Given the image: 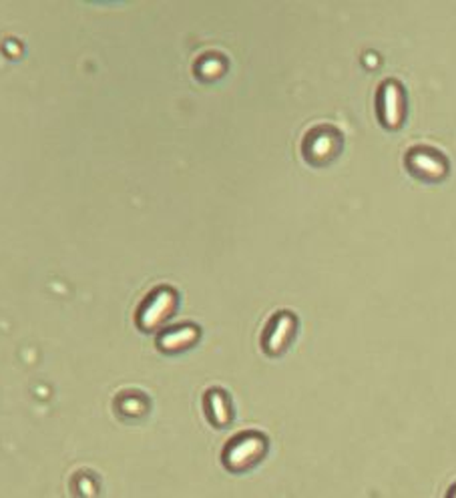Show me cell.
<instances>
[{
    "label": "cell",
    "mask_w": 456,
    "mask_h": 498,
    "mask_svg": "<svg viewBox=\"0 0 456 498\" xmlns=\"http://www.w3.org/2000/svg\"><path fill=\"white\" fill-rule=\"evenodd\" d=\"M199 336V330L196 326H180L175 330L165 332L159 337V348L163 352H181L188 350L189 345L196 344Z\"/></svg>",
    "instance_id": "7"
},
{
    "label": "cell",
    "mask_w": 456,
    "mask_h": 498,
    "mask_svg": "<svg viewBox=\"0 0 456 498\" xmlns=\"http://www.w3.org/2000/svg\"><path fill=\"white\" fill-rule=\"evenodd\" d=\"M294 332H295V318L288 314V311L277 314L272 319V324H269L267 332L264 336V350L267 354H272V356L284 352L292 342Z\"/></svg>",
    "instance_id": "6"
},
{
    "label": "cell",
    "mask_w": 456,
    "mask_h": 498,
    "mask_svg": "<svg viewBox=\"0 0 456 498\" xmlns=\"http://www.w3.org/2000/svg\"><path fill=\"white\" fill-rule=\"evenodd\" d=\"M407 165L412 175H417L422 181H441L449 173L446 159L433 149H412L407 155Z\"/></svg>",
    "instance_id": "3"
},
{
    "label": "cell",
    "mask_w": 456,
    "mask_h": 498,
    "mask_svg": "<svg viewBox=\"0 0 456 498\" xmlns=\"http://www.w3.org/2000/svg\"><path fill=\"white\" fill-rule=\"evenodd\" d=\"M446 498H456V485H452V488L449 491V494H446Z\"/></svg>",
    "instance_id": "9"
},
{
    "label": "cell",
    "mask_w": 456,
    "mask_h": 498,
    "mask_svg": "<svg viewBox=\"0 0 456 498\" xmlns=\"http://www.w3.org/2000/svg\"><path fill=\"white\" fill-rule=\"evenodd\" d=\"M340 145L342 139L334 129H316L303 141V155H306L308 162L322 165L332 162L340 151Z\"/></svg>",
    "instance_id": "4"
},
{
    "label": "cell",
    "mask_w": 456,
    "mask_h": 498,
    "mask_svg": "<svg viewBox=\"0 0 456 498\" xmlns=\"http://www.w3.org/2000/svg\"><path fill=\"white\" fill-rule=\"evenodd\" d=\"M177 298L173 290H157L151 298L147 300L145 306H143L141 314H139V326L143 330H155V328L162 326L165 319L173 314L175 310Z\"/></svg>",
    "instance_id": "5"
},
{
    "label": "cell",
    "mask_w": 456,
    "mask_h": 498,
    "mask_svg": "<svg viewBox=\"0 0 456 498\" xmlns=\"http://www.w3.org/2000/svg\"><path fill=\"white\" fill-rule=\"evenodd\" d=\"M206 410L207 416L211 418L215 426H225L230 424L232 418V408H230V400L222 390H211L206 396Z\"/></svg>",
    "instance_id": "8"
},
{
    "label": "cell",
    "mask_w": 456,
    "mask_h": 498,
    "mask_svg": "<svg viewBox=\"0 0 456 498\" xmlns=\"http://www.w3.org/2000/svg\"><path fill=\"white\" fill-rule=\"evenodd\" d=\"M267 450L266 438L256 432L240 434L224 450V464L233 472H241L258 464Z\"/></svg>",
    "instance_id": "1"
},
{
    "label": "cell",
    "mask_w": 456,
    "mask_h": 498,
    "mask_svg": "<svg viewBox=\"0 0 456 498\" xmlns=\"http://www.w3.org/2000/svg\"><path fill=\"white\" fill-rule=\"evenodd\" d=\"M407 100L404 91L396 81H386L378 92V117L386 129H399L404 123Z\"/></svg>",
    "instance_id": "2"
}]
</instances>
